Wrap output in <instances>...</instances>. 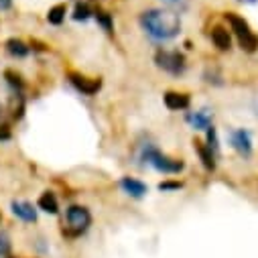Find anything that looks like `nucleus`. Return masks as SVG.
<instances>
[{"label": "nucleus", "mask_w": 258, "mask_h": 258, "mask_svg": "<svg viewBox=\"0 0 258 258\" xmlns=\"http://www.w3.org/2000/svg\"><path fill=\"white\" fill-rule=\"evenodd\" d=\"M11 252V238L7 232H0V256H7Z\"/></svg>", "instance_id": "nucleus-22"}, {"label": "nucleus", "mask_w": 258, "mask_h": 258, "mask_svg": "<svg viewBox=\"0 0 258 258\" xmlns=\"http://www.w3.org/2000/svg\"><path fill=\"white\" fill-rule=\"evenodd\" d=\"M226 21L230 25V31L236 35L240 47L246 51V53H254L258 51V35L250 29L248 21L236 13H226Z\"/></svg>", "instance_id": "nucleus-4"}, {"label": "nucleus", "mask_w": 258, "mask_h": 258, "mask_svg": "<svg viewBox=\"0 0 258 258\" xmlns=\"http://www.w3.org/2000/svg\"><path fill=\"white\" fill-rule=\"evenodd\" d=\"M161 3H163L169 11H173V13H177V15H183V13L189 11L191 0H161Z\"/></svg>", "instance_id": "nucleus-19"}, {"label": "nucleus", "mask_w": 258, "mask_h": 258, "mask_svg": "<svg viewBox=\"0 0 258 258\" xmlns=\"http://www.w3.org/2000/svg\"><path fill=\"white\" fill-rule=\"evenodd\" d=\"M92 220H94L92 212L86 206L74 204L66 212V228H63V234L70 236V238H78V236H82L90 230Z\"/></svg>", "instance_id": "nucleus-3"}, {"label": "nucleus", "mask_w": 258, "mask_h": 258, "mask_svg": "<svg viewBox=\"0 0 258 258\" xmlns=\"http://www.w3.org/2000/svg\"><path fill=\"white\" fill-rule=\"evenodd\" d=\"M240 3H244V5H256L258 0H240Z\"/></svg>", "instance_id": "nucleus-27"}, {"label": "nucleus", "mask_w": 258, "mask_h": 258, "mask_svg": "<svg viewBox=\"0 0 258 258\" xmlns=\"http://www.w3.org/2000/svg\"><path fill=\"white\" fill-rule=\"evenodd\" d=\"M228 143L230 147L244 159L252 157L254 151V143H252V133L246 131V128H234V131L228 133Z\"/></svg>", "instance_id": "nucleus-6"}, {"label": "nucleus", "mask_w": 258, "mask_h": 258, "mask_svg": "<svg viewBox=\"0 0 258 258\" xmlns=\"http://www.w3.org/2000/svg\"><path fill=\"white\" fill-rule=\"evenodd\" d=\"M70 84L84 96H96L100 90H102V80L100 78H88V76H82V74H70Z\"/></svg>", "instance_id": "nucleus-7"}, {"label": "nucleus", "mask_w": 258, "mask_h": 258, "mask_svg": "<svg viewBox=\"0 0 258 258\" xmlns=\"http://www.w3.org/2000/svg\"><path fill=\"white\" fill-rule=\"evenodd\" d=\"M5 78H7V84L15 90V94H21V92H23L25 82H23V78H21L19 74H15V72H7V74H5Z\"/></svg>", "instance_id": "nucleus-20"}, {"label": "nucleus", "mask_w": 258, "mask_h": 258, "mask_svg": "<svg viewBox=\"0 0 258 258\" xmlns=\"http://www.w3.org/2000/svg\"><path fill=\"white\" fill-rule=\"evenodd\" d=\"M193 149H196V153H198L204 169L208 173H216V169H218V155L206 143H202V141H193Z\"/></svg>", "instance_id": "nucleus-11"}, {"label": "nucleus", "mask_w": 258, "mask_h": 258, "mask_svg": "<svg viewBox=\"0 0 258 258\" xmlns=\"http://www.w3.org/2000/svg\"><path fill=\"white\" fill-rule=\"evenodd\" d=\"M94 19H96V23L100 25V29H102L104 33H108V35L114 33V17H112L108 11L96 9V11H94Z\"/></svg>", "instance_id": "nucleus-17"}, {"label": "nucleus", "mask_w": 258, "mask_h": 258, "mask_svg": "<svg viewBox=\"0 0 258 258\" xmlns=\"http://www.w3.org/2000/svg\"><path fill=\"white\" fill-rule=\"evenodd\" d=\"M13 7V0H0V11H9Z\"/></svg>", "instance_id": "nucleus-26"}, {"label": "nucleus", "mask_w": 258, "mask_h": 258, "mask_svg": "<svg viewBox=\"0 0 258 258\" xmlns=\"http://www.w3.org/2000/svg\"><path fill=\"white\" fill-rule=\"evenodd\" d=\"M94 17V9L88 5V3H78L74 7V13H72V19L78 21V23H86Z\"/></svg>", "instance_id": "nucleus-18"}, {"label": "nucleus", "mask_w": 258, "mask_h": 258, "mask_svg": "<svg viewBox=\"0 0 258 258\" xmlns=\"http://www.w3.org/2000/svg\"><path fill=\"white\" fill-rule=\"evenodd\" d=\"M163 102H165L167 110H171V112H185L191 106L189 94H185V92H173V90H169V92L163 94Z\"/></svg>", "instance_id": "nucleus-10"}, {"label": "nucleus", "mask_w": 258, "mask_h": 258, "mask_svg": "<svg viewBox=\"0 0 258 258\" xmlns=\"http://www.w3.org/2000/svg\"><path fill=\"white\" fill-rule=\"evenodd\" d=\"M181 187H183L181 181H163V183H159V189L161 191H177Z\"/></svg>", "instance_id": "nucleus-24"}, {"label": "nucleus", "mask_w": 258, "mask_h": 258, "mask_svg": "<svg viewBox=\"0 0 258 258\" xmlns=\"http://www.w3.org/2000/svg\"><path fill=\"white\" fill-rule=\"evenodd\" d=\"M206 133H208V137H206V145L218 155V153H220V141H218V131H216V126H210Z\"/></svg>", "instance_id": "nucleus-21"}, {"label": "nucleus", "mask_w": 258, "mask_h": 258, "mask_svg": "<svg viewBox=\"0 0 258 258\" xmlns=\"http://www.w3.org/2000/svg\"><path fill=\"white\" fill-rule=\"evenodd\" d=\"M3 116H5V106L0 104V118H3Z\"/></svg>", "instance_id": "nucleus-28"}, {"label": "nucleus", "mask_w": 258, "mask_h": 258, "mask_svg": "<svg viewBox=\"0 0 258 258\" xmlns=\"http://www.w3.org/2000/svg\"><path fill=\"white\" fill-rule=\"evenodd\" d=\"M37 208L41 212H45V214H51V216L59 214V202L55 198V193L53 191H43L39 202H37Z\"/></svg>", "instance_id": "nucleus-14"}, {"label": "nucleus", "mask_w": 258, "mask_h": 258, "mask_svg": "<svg viewBox=\"0 0 258 258\" xmlns=\"http://www.w3.org/2000/svg\"><path fill=\"white\" fill-rule=\"evenodd\" d=\"M120 189L126 193V196H131V198H135V200H143L147 193H149V187H147V183H143L141 179H137V177H128V175H124L122 179H120Z\"/></svg>", "instance_id": "nucleus-8"}, {"label": "nucleus", "mask_w": 258, "mask_h": 258, "mask_svg": "<svg viewBox=\"0 0 258 258\" xmlns=\"http://www.w3.org/2000/svg\"><path fill=\"white\" fill-rule=\"evenodd\" d=\"M137 159L143 163V167H153L155 171L163 173V175H179L185 171V161L183 159H175L169 157L167 153H163L157 145L153 143H143L137 149Z\"/></svg>", "instance_id": "nucleus-2"}, {"label": "nucleus", "mask_w": 258, "mask_h": 258, "mask_svg": "<svg viewBox=\"0 0 258 258\" xmlns=\"http://www.w3.org/2000/svg\"><path fill=\"white\" fill-rule=\"evenodd\" d=\"M185 120L191 124V128L196 131H208L210 126H214V110L210 108H202V110H196V112H187L185 114Z\"/></svg>", "instance_id": "nucleus-9"}, {"label": "nucleus", "mask_w": 258, "mask_h": 258, "mask_svg": "<svg viewBox=\"0 0 258 258\" xmlns=\"http://www.w3.org/2000/svg\"><path fill=\"white\" fill-rule=\"evenodd\" d=\"M141 29L153 39V41H173L181 33V15L169 11V9H147L139 17Z\"/></svg>", "instance_id": "nucleus-1"}, {"label": "nucleus", "mask_w": 258, "mask_h": 258, "mask_svg": "<svg viewBox=\"0 0 258 258\" xmlns=\"http://www.w3.org/2000/svg\"><path fill=\"white\" fill-rule=\"evenodd\" d=\"M66 17H68V5H63V3H59V5H55V7H51L47 11V23L55 25V27L63 25Z\"/></svg>", "instance_id": "nucleus-15"}, {"label": "nucleus", "mask_w": 258, "mask_h": 258, "mask_svg": "<svg viewBox=\"0 0 258 258\" xmlns=\"http://www.w3.org/2000/svg\"><path fill=\"white\" fill-rule=\"evenodd\" d=\"M212 43H214V47H216L218 51H222V53L232 51V35H230V31H228L226 27H216V29L212 31Z\"/></svg>", "instance_id": "nucleus-12"}, {"label": "nucleus", "mask_w": 258, "mask_h": 258, "mask_svg": "<svg viewBox=\"0 0 258 258\" xmlns=\"http://www.w3.org/2000/svg\"><path fill=\"white\" fill-rule=\"evenodd\" d=\"M11 208H13V214L17 218H21L23 222H29V224L37 222V210H35L33 204H29V202H13Z\"/></svg>", "instance_id": "nucleus-13"}, {"label": "nucleus", "mask_w": 258, "mask_h": 258, "mask_svg": "<svg viewBox=\"0 0 258 258\" xmlns=\"http://www.w3.org/2000/svg\"><path fill=\"white\" fill-rule=\"evenodd\" d=\"M7 51H9V55H13L17 59H23L31 53V47L21 39H9L7 41Z\"/></svg>", "instance_id": "nucleus-16"}, {"label": "nucleus", "mask_w": 258, "mask_h": 258, "mask_svg": "<svg viewBox=\"0 0 258 258\" xmlns=\"http://www.w3.org/2000/svg\"><path fill=\"white\" fill-rule=\"evenodd\" d=\"M11 137H13L11 128H9L7 124H0V143H7V141H11Z\"/></svg>", "instance_id": "nucleus-25"}, {"label": "nucleus", "mask_w": 258, "mask_h": 258, "mask_svg": "<svg viewBox=\"0 0 258 258\" xmlns=\"http://www.w3.org/2000/svg\"><path fill=\"white\" fill-rule=\"evenodd\" d=\"M155 66L173 78H181L187 72V57L179 49H157Z\"/></svg>", "instance_id": "nucleus-5"}, {"label": "nucleus", "mask_w": 258, "mask_h": 258, "mask_svg": "<svg viewBox=\"0 0 258 258\" xmlns=\"http://www.w3.org/2000/svg\"><path fill=\"white\" fill-rule=\"evenodd\" d=\"M204 82H206V84H212V86H224L222 78H220L216 72H212V70H208V72L204 74Z\"/></svg>", "instance_id": "nucleus-23"}, {"label": "nucleus", "mask_w": 258, "mask_h": 258, "mask_svg": "<svg viewBox=\"0 0 258 258\" xmlns=\"http://www.w3.org/2000/svg\"><path fill=\"white\" fill-rule=\"evenodd\" d=\"M0 220H3V216H0Z\"/></svg>", "instance_id": "nucleus-29"}]
</instances>
